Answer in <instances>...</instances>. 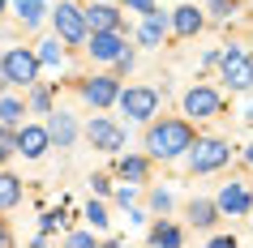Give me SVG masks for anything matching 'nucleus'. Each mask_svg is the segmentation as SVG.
Returning <instances> with one entry per match:
<instances>
[{"instance_id": "f257e3e1", "label": "nucleus", "mask_w": 253, "mask_h": 248, "mask_svg": "<svg viewBox=\"0 0 253 248\" xmlns=\"http://www.w3.org/2000/svg\"><path fill=\"white\" fill-rule=\"evenodd\" d=\"M189 145H193V129H189L185 120H163L146 137V150L155 158H176V154H185Z\"/></svg>"}, {"instance_id": "f03ea898", "label": "nucleus", "mask_w": 253, "mask_h": 248, "mask_svg": "<svg viewBox=\"0 0 253 248\" xmlns=\"http://www.w3.org/2000/svg\"><path fill=\"white\" fill-rule=\"evenodd\" d=\"M0 73H4V81L30 86V81H35V73H39V56H30L26 47H9V52H4V60H0Z\"/></svg>"}, {"instance_id": "7ed1b4c3", "label": "nucleus", "mask_w": 253, "mask_h": 248, "mask_svg": "<svg viewBox=\"0 0 253 248\" xmlns=\"http://www.w3.org/2000/svg\"><path fill=\"white\" fill-rule=\"evenodd\" d=\"M116 99H120V111L129 120H150L155 107H159V94L150 90V86H129V90L116 94Z\"/></svg>"}, {"instance_id": "20e7f679", "label": "nucleus", "mask_w": 253, "mask_h": 248, "mask_svg": "<svg viewBox=\"0 0 253 248\" xmlns=\"http://www.w3.org/2000/svg\"><path fill=\"white\" fill-rule=\"evenodd\" d=\"M189 150H193V158H189V167H193V171H214V167H223L227 154H232V150H227L223 142H214V137L189 145Z\"/></svg>"}, {"instance_id": "39448f33", "label": "nucleus", "mask_w": 253, "mask_h": 248, "mask_svg": "<svg viewBox=\"0 0 253 248\" xmlns=\"http://www.w3.org/2000/svg\"><path fill=\"white\" fill-rule=\"evenodd\" d=\"M56 35L65 43H82L86 39V17H82L78 4H60L56 9Z\"/></svg>"}, {"instance_id": "423d86ee", "label": "nucleus", "mask_w": 253, "mask_h": 248, "mask_svg": "<svg viewBox=\"0 0 253 248\" xmlns=\"http://www.w3.org/2000/svg\"><path fill=\"white\" fill-rule=\"evenodd\" d=\"M223 77L232 81L236 90H253V60H249L245 52H236V47H232V52L223 56Z\"/></svg>"}, {"instance_id": "0eeeda50", "label": "nucleus", "mask_w": 253, "mask_h": 248, "mask_svg": "<svg viewBox=\"0 0 253 248\" xmlns=\"http://www.w3.org/2000/svg\"><path fill=\"white\" fill-rule=\"evenodd\" d=\"M120 52H125L120 30H94V39H90V56L94 60H116Z\"/></svg>"}, {"instance_id": "6e6552de", "label": "nucleus", "mask_w": 253, "mask_h": 248, "mask_svg": "<svg viewBox=\"0 0 253 248\" xmlns=\"http://www.w3.org/2000/svg\"><path fill=\"white\" fill-rule=\"evenodd\" d=\"M185 111H189V116H214V111H219V94H214L211 86L189 90L185 94Z\"/></svg>"}, {"instance_id": "1a4fd4ad", "label": "nucleus", "mask_w": 253, "mask_h": 248, "mask_svg": "<svg viewBox=\"0 0 253 248\" xmlns=\"http://www.w3.org/2000/svg\"><path fill=\"white\" fill-rule=\"evenodd\" d=\"M90 142H94V150H120L125 145V133L112 120H90Z\"/></svg>"}, {"instance_id": "9d476101", "label": "nucleus", "mask_w": 253, "mask_h": 248, "mask_svg": "<svg viewBox=\"0 0 253 248\" xmlns=\"http://www.w3.org/2000/svg\"><path fill=\"white\" fill-rule=\"evenodd\" d=\"M82 94H86V103H94V107H107V103H116V81L112 77H94V81H86L82 86Z\"/></svg>"}, {"instance_id": "9b49d317", "label": "nucleus", "mask_w": 253, "mask_h": 248, "mask_svg": "<svg viewBox=\"0 0 253 248\" xmlns=\"http://www.w3.org/2000/svg\"><path fill=\"white\" fill-rule=\"evenodd\" d=\"M249 206H253V197H249L245 184H227L223 193H219V210H223V214H245Z\"/></svg>"}, {"instance_id": "f8f14e48", "label": "nucleus", "mask_w": 253, "mask_h": 248, "mask_svg": "<svg viewBox=\"0 0 253 248\" xmlns=\"http://www.w3.org/2000/svg\"><path fill=\"white\" fill-rule=\"evenodd\" d=\"M47 142H52L47 129H35V124H26V129L17 133V150H22L26 158H39L43 150H47Z\"/></svg>"}, {"instance_id": "ddd939ff", "label": "nucleus", "mask_w": 253, "mask_h": 248, "mask_svg": "<svg viewBox=\"0 0 253 248\" xmlns=\"http://www.w3.org/2000/svg\"><path fill=\"white\" fill-rule=\"evenodd\" d=\"M82 17H86V30H120V13L107 4H90Z\"/></svg>"}, {"instance_id": "4468645a", "label": "nucleus", "mask_w": 253, "mask_h": 248, "mask_svg": "<svg viewBox=\"0 0 253 248\" xmlns=\"http://www.w3.org/2000/svg\"><path fill=\"white\" fill-rule=\"evenodd\" d=\"M163 30H168V13H155V9H150V13H146V26H142V43L155 47V43L163 39Z\"/></svg>"}, {"instance_id": "2eb2a0df", "label": "nucleus", "mask_w": 253, "mask_h": 248, "mask_svg": "<svg viewBox=\"0 0 253 248\" xmlns=\"http://www.w3.org/2000/svg\"><path fill=\"white\" fill-rule=\"evenodd\" d=\"M198 26H202V13L193 9V4L176 9V30H180V35H198Z\"/></svg>"}, {"instance_id": "dca6fc26", "label": "nucleus", "mask_w": 253, "mask_h": 248, "mask_svg": "<svg viewBox=\"0 0 253 248\" xmlns=\"http://www.w3.org/2000/svg\"><path fill=\"white\" fill-rule=\"evenodd\" d=\"M22 201V184L13 180V176H0V210H9Z\"/></svg>"}, {"instance_id": "f3484780", "label": "nucleus", "mask_w": 253, "mask_h": 248, "mask_svg": "<svg viewBox=\"0 0 253 248\" xmlns=\"http://www.w3.org/2000/svg\"><path fill=\"white\" fill-rule=\"evenodd\" d=\"M13 9H17V17H22L26 26H35L43 17V0H13Z\"/></svg>"}, {"instance_id": "a211bd4d", "label": "nucleus", "mask_w": 253, "mask_h": 248, "mask_svg": "<svg viewBox=\"0 0 253 248\" xmlns=\"http://www.w3.org/2000/svg\"><path fill=\"white\" fill-rule=\"evenodd\" d=\"M47 137H56L60 145H69V142H73V120H69V116H56L52 129H47Z\"/></svg>"}, {"instance_id": "6ab92c4d", "label": "nucleus", "mask_w": 253, "mask_h": 248, "mask_svg": "<svg viewBox=\"0 0 253 248\" xmlns=\"http://www.w3.org/2000/svg\"><path fill=\"white\" fill-rule=\"evenodd\" d=\"M189 218L198 222V227H211L214 222V206L211 201H193V206H189Z\"/></svg>"}, {"instance_id": "aec40b11", "label": "nucleus", "mask_w": 253, "mask_h": 248, "mask_svg": "<svg viewBox=\"0 0 253 248\" xmlns=\"http://www.w3.org/2000/svg\"><path fill=\"white\" fill-rule=\"evenodd\" d=\"M120 171H125L129 180H146V163H142V158H120Z\"/></svg>"}, {"instance_id": "412c9836", "label": "nucleus", "mask_w": 253, "mask_h": 248, "mask_svg": "<svg viewBox=\"0 0 253 248\" xmlns=\"http://www.w3.org/2000/svg\"><path fill=\"white\" fill-rule=\"evenodd\" d=\"M150 240H155V244H180V231L163 222V227H155V231H150Z\"/></svg>"}, {"instance_id": "4be33fe9", "label": "nucleus", "mask_w": 253, "mask_h": 248, "mask_svg": "<svg viewBox=\"0 0 253 248\" xmlns=\"http://www.w3.org/2000/svg\"><path fill=\"white\" fill-rule=\"evenodd\" d=\"M0 120H4V124H17V120H22V103L4 99V103H0Z\"/></svg>"}, {"instance_id": "5701e85b", "label": "nucleus", "mask_w": 253, "mask_h": 248, "mask_svg": "<svg viewBox=\"0 0 253 248\" xmlns=\"http://www.w3.org/2000/svg\"><path fill=\"white\" fill-rule=\"evenodd\" d=\"M39 60H43V65H60V43H39Z\"/></svg>"}, {"instance_id": "b1692460", "label": "nucleus", "mask_w": 253, "mask_h": 248, "mask_svg": "<svg viewBox=\"0 0 253 248\" xmlns=\"http://www.w3.org/2000/svg\"><path fill=\"white\" fill-rule=\"evenodd\" d=\"M86 218H90L94 227H107V214H103V206H90V210H86Z\"/></svg>"}, {"instance_id": "393cba45", "label": "nucleus", "mask_w": 253, "mask_h": 248, "mask_svg": "<svg viewBox=\"0 0 253 248\" xmlns=\"http://www.w3.org/2000/svg\"><path fill=\"white\" fill-rule=\"evenodd\" d=\"M125 4H129L133 13H150V9H155V0H125Z\"/></svg>"}, {"instance_id": "a878e982", "label": "nucleus", "mask_w": 253, "mask_h": 248, "mask_svg": "<svg viewBox=\"0 0 253 248\" xmlns=\"http://www.w3.org/2000/svg\"><path fill=\"white\" fill-rule=\"evenodd\" d=\"M69 244H78V248H86V244H94V235H86V231H78V235H69Z\"/></svg>"}, {"instance_id": "bb28decb", "label": "nucleus", "mask_w": 253, "mask_h": 248, "mask_svg": "<svg viewBox=\"0 0 253 248\" xmlns=\"http://www.w3.org/2000/svg\"><path fill=\"white\" fill-rule=\"evenodd\" d=\"M214 4V13H232V9H236V0H211Z\"/></svg>"}, {"instance_id": "cd10ccee", "label": "nucleus", "mask_w": 253, "mask_h": 248, "mask_svg": "<svg viewBox=\"0 0 253 248\" xmlns=\"http://www.w3.org/2000/svg\"><path fill=\"white\" fill-rule=\"evenodd\" d=\"M9 145H17V137H9V133H0V154H9Z\"/></svg>"}, {"instance_id": "c85d7f7f", "label": "nucleus", "mask_w": 253, "mask_h": 248, "mask_svg": "<svg viewBox=\"0 0 253 248\" xmlns=\"http://www.w3.org/2000/svg\"><path fill=\"white\" fill-rule=\"evenodd\" d=\"M4 240H9V235H4V227H0V244H4Z\"/></svg>"}, {"instance_id": "c756f323", "label": "nucleus", "mask_w": 253, "mask_h": 248, "mask_svg": "<svg viewBox=\"0 0 253 248\" xmlns=\"http://www.w3.org/2000/svg\"><path fill=\"white\" fill-rule=\"evenodd\" d=\"M0 86H4V73H0Z\"/></svg>"}, {"instance_id": "7c9ffc66", "label": "nucleus", "mask_w": 253, "mask_h": 248, "mask_svg": "<svg viewBox=\"0 0 253 248\" xmlns=\"http://www.w3.org/2000/svg\"><path fill=\"white\" fill-rule=\"evenodd\" d=\"M249 120H253V107H249Z\"/></svg>"}, {"instance_id": "2f4dec72", "label": "nucleus", "mask_w": 253, "mask_h": 248, "mask_svg": "<svg viewBox=\"0 0 253 248\" xmlns=\"http://www.w3.org/2000/svg\"><path fill=\"white\" fill-rule=\"evenodd\" d=\"M0 9H4V0H0Z\"/></svg>"}, {"instance_id": "473e14b6", "label": "nucleus", "mask_w": 253, "mask_h": 248, "mask_svg": "<svg viewBox=\"0 0 253 248\" xmlns=\"http://www.w3.org/2000/svg\"><path fill=\"white\" fill-rule=\"evenodd\" d=\"M0 158H4V154H0Z\"/></svg>"}]
</instances>
